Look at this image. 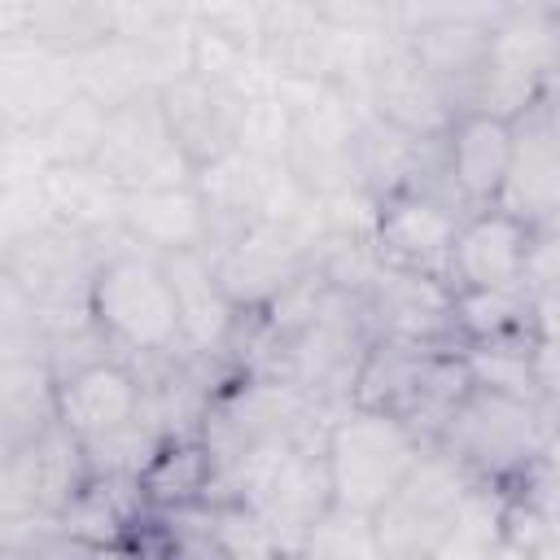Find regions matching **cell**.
Wrapping results in <instances>:
<instances>
[{
    "label": "cell",
    "instance_id": "cell-1",
    "mask_svg": "<svg viewBox=\"0 0 560 560\" xmlns=\"http://www.w3.org/2000/svg\"><path fill=\"white\" fill-rule=\"evenodd\" d=\"M429 455V442L398 416L350 407L324 438V464L332 486V512L372 521V512L411 477Z\"/></svg>",
    "mask_w": 560,
    "mask_h": 560
},
{
    "label": "cell",
    "instance_id": "cell-2",
    "mask_svg": "<svg viewBox=\"0 0 560 560\" xmlns=\"http://www.w3.org/2000/svg\"><path fill=\"white\" fill-rule=\"evenodd\" d=\"M88 319L131 354H175L184 346L179 302L158 254H114L92 271Z\"/></svg>",
    "mask_w": 560,
    "mask_h": 560
},
{
    "label": "cell",
    "instance_id": "cell-3",
    "mask_svg": "<svg viewBox=\"0 0 560 560\" xmlns=\"http://www.w3.org/2000/svg\"><path fill=\"white\" fill-rule=\"evenodd\" d=\"M551 424H556L551 407H534V402L503 398L494 389L472 385L468 398L455 407L451 424L442 429L438 446L455 455L477 481L508 486L534 464Z\"/></svg>",
    "mask_w": 560,
    "mask_h": 560
},
{
    "label": "cell",
    "instance_id": "cell-4",
    "mask_svg": "<svg viewBox=\"0 0 560 560\" xmlns=\"http://www.w3.org/2000/svg\"><path fill=\"white\" fill-rule=\"evenodd\" d=\"M477 477L446 455L442 446H429V455L411 468V477L372 512L368 534L381 560H433L438 542L455 525L468 490Z\"/></svg>",
    "mask_w": 560,
    "mask_h": 560
},
{
    "label": "cell",
    "instance_id": "cell-5",
    "mask_svg": "<svg viewBox=\"0 0 560 560\" xmlns=\"http://www.w3.org/2000/svg\"><path fill=\"white\" fill-rule=\"evenodd\" d=\"M459 223L464 219L442 197H433L416 184H398L381 197L376 249L389 271L420 276V280L451 289V249H455Z\"/></svg>",
    "mask_w": 560,
    "mask_h": 560
},
{
    "label": "cell",
    "instance_id": "cell-6",
    "mask_svg": "<svg viewBox=\"0 0 560 560\" xmlns=\"http://www.w3.org/2000/svg\"><path fill=\"white\" fill-rule=\"evenodd\" d=\"M105 179H114L122 192H144V188H166V184H188L192 166L184 162L158 96L144 101H122L109 105V122L92 162Z\"/></svg>",
    "mask_w": 560,
    "mask_h": 560
},
{
    "label": "cell",
    "instance_id": "cell-7",
    "mask_svg": "<svg viewBox=\"0 0 560 560\" xmlns=\"http://www.w3.org/2000/svg\"><path fill=\"white\" fill-rule=\"evenodd\" d=\"M92 481V459L88 446L57 420L48 424L39 438H31L26 446L4 455V499H9V516L31 512V516H48L57 525V516L83 494V486Z\"/></svg>",
    "mask_w": 560,
    "mask_h": 560
},
{
    "label": "cell",
    "instance_id": "cell-8",
    "mask_svg": "<svg viewBox=\"0 0 560 560\" xmlns=\"http://www.w3.org/2000/svg\"><path fill=\"white\" fill-rule=\"evenodd\" d=\"M538 245V228L529 214L490 206L472 210L459 223L451 249V293L464 289H521L529 276V258Z\"/></svg>",
    "mask_w": 560,
    "mask_h": 560
},
{
    "label": "cell",
    "instance_id": "cell-9",
    "mask_svg": "<svg viewBox=\"0 0 560 560\" xmlns=\"http://www.w3.org/2000/svg\"><path fill=\"white\" fill-rule=\"evenodd\" d=\"M158 105H162V118L192 171L219 166L241 140L245 105L219 79L184 74L158 92Z\"/></svg>",
    "mask_w": 560,
    "mask_h": 560
},
{
    "label": "cell",
    "instance_id": "cell-10",
    "mask_svg": "<svg viewBox=\"0 0 560 560\" xmlns=\"http://www.w3.org/2000/svg\"><path fill=\"white\" fill-rule=\"evenodd\" d=\"M516 149H521V122L464 109L446 127V175L455 179V192L477 210L499 206L516 171Z\"/></svg>",
    "mask_w": 560,
    "mask_h": 560
},
{
    "label": "cell",
    "instance_id": "cell-11",
    "mask_svg": "<svg viewBox=\"0 0 560 560\" xmlns=\"http://www.w3.org/2000/svg\"><path fill=\"white\" fill-rule=\"evenodd\" d=\"M57 420L83 446L105 442L144 420V389L122 363L92 359L70 376H57Z\"/></svg>",
    "mask_w": 560,
    "mask_h": 560
},
{
    "label": "cell",
    "instance_id": "cell-12",
    "mask_svg": "<svg viewBox=\"0 0 560 560\" xmlns=\"http://www.w3.org/2000/svg\"><path fill=\"white\" fill-rule=\"evenodd\" d=\"M122 228L149 245V254L166 258V254H184V249H201L206 232H210V210L206 197L197 192V184H166V188H144V192H127L122 197Z\"/></svg>",
    "mask_w": 560,
    "mask_h": 560
},
{
    "label": "cell",
    "instance_id": "cell-13",
    "mask_svg": "<svg viewBox=\"0 0 560 560\" xmlns=\"http://www.w3.org/2000/svg\"><path fill=\"white\" fill-rule=\"evenodd\" d=\"M175 302H179V324H184V346L197 354H214L223 350V341L236 328L241 306L228 298L214 262L201 249H184V254H166L162 258Z\"/></svg>",
    "mask_w": 560,
    "mask_h": 560
},
{
    "label": "cell",
    "instance_id": "cell-14",
    "mask_svg": "<svg viewBox=\"0 0 560 560\" xmlns=\"http://www.w3.org/2000/svg\"><path fill=\"white\" fill-rule=\"evenodd\" d=\"M210 477H214V455L201 438H166L136 481L149 508L184 512V508L206 503Z\"/></svg>",
    "mask_w": 560,
    "mask_h": 560
},
{
    "label": "cell",
    "instance_id": "cell-15",
    "mask_svg": "<svg viewBox=\"0 0 560 560\" xmlns=\"http://www.w3.org/2000/svg\"><path fill=\"white\" fill-rule=\"evenodd\" d=\"M451 315H455L459 346H486V341L538 332L529 284H521V289H464L451 298Z\"/></svg>",
    "mask_w": 560,
    "mask_h": 560
},
{
    "label": "cell",
    "instance_id": "cell-16",
    "mask_svg": "<svg viewBox=\"0 0 560 560\" xmlns=\"http://www.w3.org/2000/svg\"><path fill=\"white\" fill-rule=\"evenodd\" d=\"M503 529H508V494L490 490V481H477L468 490L455 525L438 542L433 560H490Z\"/></svg>",
    "mask_w": 560,
    "mask_h": 560
},
{
    "label": "cell",
    "instance_id": "cell-17",
    "mask_svg": "<svg viewBox=\"0 0 560 560\" xmlns=\"http://www.w3.org/2000/svg\"><path fill=\"white\" fill-rule=\"evenodd\" d=\"M206 529L223 547L228 560H280L284 556L267 521L236 499H219L214 508H206Z\"/></svg>",
    "mask_w": 560,
    "mask_h": 560
},
{
    "label": "cell",
    "instance_id": "cell-18",
    "mask_svg": "<svg viewBox=\"0 0 560 560\" xmlns=\"http://www.w3.org/2000/svg\"><path fill=\"white\" fill-rule=\"evenodd\" d=\"M516 481H525V486H529L516 503L534 508L538 516H556V512H560V416H556L551 433L542 438V446H538L534 464H529Z\"/></svg>",
    "mask_w": 560,
    "mask_h": 560
},
{
    "label": "cell",
    "instance_id": "cell-19",
    "mask_svg": "<svg viewBox=\"0 0 560 560\" xmlns=\"http://www.w3.org/2000/svg\"><path fill=\"white\" fill-rule=\"evenodd\" d=\"M542 525H547V516H534V529H529V534H521L516 525H508L490 560H542V551H538V538H542Z\"/></svg>",
    "mask_w": 560,
    "mask_h": 560
},
{
    "label": "cell",
    "instance_id": "cell-20",
    "mask_svg": "<svg viewBox=\"0 0 560 560\" xmlns=\"http://www.w3.org/2000/svg\"><path fill=\"white\" fill-rule=\"evenodd\" d=\"M538 551H542V560H560V512L547 516L542 538H538Z\"/></svg>",
    "mask_w": 560,
    "mask_h": 560
}]
</instances>
